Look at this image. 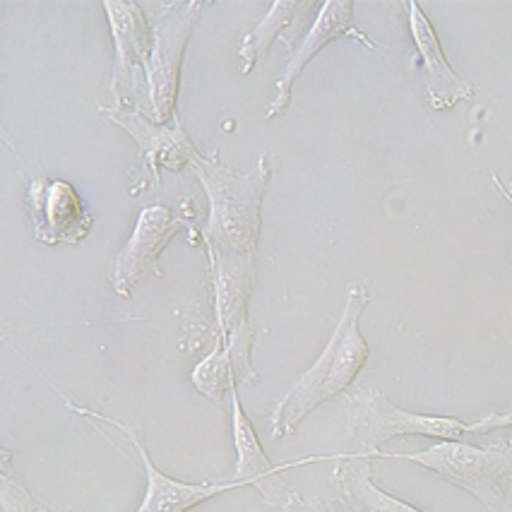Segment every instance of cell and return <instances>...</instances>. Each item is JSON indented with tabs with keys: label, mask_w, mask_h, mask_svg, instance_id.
<instances>
[{
	"label": "cell",
	"mask_w": 512,
	"mask_h": 512,
	"mask_svg": "<svg viewBox=\"0 0 512 512\" xmlns=\"http://www.w3.org/2000/svg\"><path fill=\"white\" fill-rule=\"evenodd\" d=\"M190 169L210 200L205 243L212 263L214 315L238 323L248 318L270 157L263 152L248 174H236L231 166L219 162L217 154H198Z\"/></svg>",
	"instance_id": "cell-1"
},
{
	"label": "cell",
	"mask_w": 512,
	"mask_h": 512,
	"mask_svg": "<svg viewBox=\"0 0 512 512\" xmlns=\"http://www.w3.org/2000/svg\"><path fill=\"white\" fill-rule=\"evenodd\" d=\"M366 306V284H351V289L347 291V303H344L335 330L327 339L323 354L315 359L313 366L272 407L270 424L272 436L277 440L294 436L299 431L301 421L313 409L347 392L349 385L356 380V375L363 371L368 356H371L368 342L359 330V320Z\"/></svg>",
	"instance_id": "cell-2"
},
{
	"label": "cell",
	"mask_w": 512,
	"mask_h": 512,
	"mask_svg": "<svg viewBox=\"0 0 512 512\" xmlns=\"http://www.w3.org/2000/svg\"><path fill=\"white\" fill-rule=\"evenodd\" d=\"M347 433L363 457H373L388 440L402 436H424L438 440H467L474 433H488L493 428L512 426V412L488 414L479 421L452 419V416L416 414L392 404L380 390L366 388L347 400Z\"/></svg>",
	"instance_id": "cell-3"
},
{
	"label": "cell",
	"mask_w": 512,
	"mask_h": 512,
	"mask_svg": "<svg viewBox=\"0 0 512 512\" xmlns=\"http://www.w3.org/2000/svg\"><path fill=\"white\" fill-rule=\"evenodd\" d=\"M373 457L419 464L472 493L491 512H512V440L486 448L467 440H440L421 452L378 450Z\"/></svg>",
	"instance_id": "cell-4"
},
{
	"label": "cell",
	"mask_w": 512,
	"mask_h": 512,
	"mask_svg": "<svg viewBox=\"0 0 512 512\" xmlns=\"http://www.w3.org/2000/svg\"><path fill=\"white\" fill-rule=\"evenodd\" d=\"M210 8L207 0H176L162 3L150 20L152 25V63L147 92H150V113L154 123H171L176 118L178 80H181L183 53L193 29L202 17V10Z\"/></svg>",
	"instance_id": "cell-5"
},
{
	"label": "cell",
	"mask_w": 512,
	"mask_h": 512,
	"mask_svg": "<svg viewBox=\"0 0 512 512\" xmlns=\"http://www.w3.org/2000/svg\"><path fill=\"white\" fill-rule=\"evenodd\" d=\"M106 17H109L113 46H116V70H113L111 89L116 101L121 99L123 85L128 82L135 94V111L142 97L145 116L150 113V80L152 63V25L142 13L140 3L133 0H104Z\"/></svg>",
	"instance_id": "cell-6"
},
{
	"label": "cell",
	"mask_w": 512,
	"mask_h": 512,
	"mask_svg": "<svg viewBox=\"0 0 512 512\" xmlns=\"http://www.w3.org/2000/svg\"><path fill=\"white\" fill-rule=\"evenodd\" d=\"M65 407H68L70 412L77 416H85V419H92V421H104V424L118 428V431H121L123 436L130 440V445H133L135 452H138L142 469H145V476H147L145 498H142L140 508L135 512H186L214 496H222V493H229V491H236V488L248 486V484H243V481H236V479L226 481V484H212V481H202V484H186V481L171 479V476L162 474V469L152 462L150 452H147V445H145V440H142L138 428L123 424V421H116L113 416L94 412V409L77 407V404H73L70 400H65Z\"/></svg>",
	"instance_id": "cell-7"
},
{
	"label": "cell",
	"mask_w": 512,
	"mask_h": 512,
	"mask_svg": "<svg viewBox=\"0 0 512 512\" xmlns=\"http://www.w3.org/2000/svg\"><path fill=\"white\" fill-rule=\"evenodd\" d=\"M178 214L166 205L145 207L135 219V229L121 253L111 263V287L121 299H130L147 277L159 275L157 263L166 243L186 229Z\"/></svg>",
	"instance_id": "cell-8"
},
{
	"label": "cell",
	"mask_w": 512,
	"mask_h": 512,
	"mask_svg": "<svg viewBox=\"0 0 512 512\" xmlns=\"http://www.w3.org/2000/svg\"><path fill=\"white\" fill-rule=\"evenodd\" d=\"M27 210L34 236L46 246H77L92 231L94 217L73 183L34 178L27 190Z\"/></svg>",
	"instance_id": "cell-9"
},
{
	"label": "cell",
	"mask_w": 512,
	"mask_h": 512,
	"mask_svg": "<svg viewBox=\"0 0 512 512\" xmlns=\"http://www.w3.org/2000/svg\"><path fill=\"white\" fill-rule=\"evenodd\" d=\"M229 395H231V433H234V448H236L234 479L258 488V493L263 496L265 505L282 510L291 500V496H294V491H291L287 481H284L279 474L287 472V469L301 467V464L327 462L332 460V455L301 457V460L296 462L279 464V467H275V464L267 460L263 445H260L258 433H255V426L250 424V419L246 416L241 397H238V388L231 390Z\"/></svg>",
	"instance_id": "cell-10"
},
{
	"label": "cell",
	"mask_w": 512,
	"mask_h": 512,
	"mask_svg": "<svg viewBox=\"0 0 512 512\" xmlns=\"http://www.w3.org/2000/svg\"><path fill=\"white\" fill-rule=\"evenodd\" d=\"M342 37H354L359 39L361 44L375 49L371 39L363 37L361 32H356L354 3H351V0H325V3L320 5L318 15H315L313 25L308 27L306 37H303L301 44L296 46V51L291 53L287 65H284V70L279 73L275 82V94H272L270 104H267L265 118H277L282 116V113H287L291 104V89L299 82L306 65L318 56L320 49H325L327 44H332V41Z\"/></svg>",
	"instance_id": "cell-11"
},
{
	"label": "cell",
	"mask_w": 512,
	"mask_h": 512,
	"mask_svg": "<svg viewBox=\"0 0 512 512\" xmlns=\"http://www.w3.org/2000/svg\"><path fill=\"white\" fill-rule=\"evenodd\" d=\"M101 116L111 121L123 133H128L140 147L142 164L154 174V183H159V171H183L193 166L198 159L193 140L188 138L186 128L174 118V123H154L145 113L133 109H121V106H101Z\"/></svg>",
	"instance_id": "cell-12"
},
{
	"label": "cell",
	"mask_w": 512,
	"mask_h": 512,
	"mask_svg": "<svg viewBox=\"0 0 512 512\" xmlns=\"http://www.w3.org/2000/svg\"><path fill=\"white\" fill-rule=\"evenodd\" d=\"M404 8H407L409 15V32H412L416 53L421 58V68H424L428 104L436 111H450L460 101H472L476 87L452 70L443 53V46H440L436 29L421 10V5L416 0H407Z\"/></svg>",
	"instance_id": "cell-13"
},
{
	"label": "cell",
	"mask_w": 512,
	"mask_h": 512,
	"mask_svg": "<svg viewBox=\"0 0 512 512\" xmlns=\"http://www.w3.org/2000/svg\"><path fill=\"white\" fill-rule=\"evenodd\" d=\"M315 3H301V0H275L267 10L263 20L258 22L238 46V70L241 75H250L270 51V46L277 39H284L291 53L296 51V37L301 34V20L306 10H311Z\"/></svg>",
	"instance_id": "cell-14"
},
{
	"label": "cell",
	"mask_w": 512,
	"mask_h": 512,
	"mask_svg": "<svg viewBox=\"0 0 512 512\" xmlns=\"http://www.w3.org/2000/svg\"><path fill=\"white\" fill-rule=\"evenodd\" d=\"M335 469H332V481L342 500L356 512H424L404 500L390 496L373 481L371 457L356 455H332Z\"/></svg>",
	"instance_id": "cell-15"
},
{
	"label": "cell",
	"mask_w": 512,
	"mask_h": 512,
	"mask_svg": "<svg viewBox=\"0 0 512 512\" xmlns=\"http://www.w3.org/2000/svg\"><path fill=\"white\" fill-rule=\"evenodd\" d=\"M190 383H193L195 390H198L200 395H205L207 400H212L214 404H222L226 392L238 388V373L231 347L217 342L212 354L205 356V359L193 368Z\"/></svg>",
	"instance_id": "cell-16"
},
{
	"label": "cell",
	"mask_w": 512,
	"mask_h": 512,
	"mask_svg": "<svg viewBox=\"0 0 512 512\" xmlns=\"http://www.w3.org/2000/svg\"><path fill=\"white\" fill-rule=\"evenodd\" d=\"M0 512H51L29 493L8 450L0 455Z\"/></svg>",
	"instance_id": "cell-17"
},
{
	"label": "cell",
	"mask_w": 512,
	"mask_h": 512,
	"mask_svg": "<svg viewBox=\"0 0 512 512\" xmlns=\"http://www.w3.org/2000/svg\"><path fill=\"white\" fill-rule=\"evenodd\" d=\"M282 512H337V510L335 505L325 503V500L320 498H306V496H299V493H294L289 503L282 508Z\"/></svg>",
	"instance_id": "cell-18"
},
{
	"label": "cell",
	"mask_w": 512,
	"mask_h": 512,
	"mask_svg": "<svg viewBox=\"0 0 512 512\" xmlns=\"http://www.w3.org/2000/svg\"><path fill=\"white\" fill-rule=\"evenodd\" d=\"M491 178H493V186L498 188V193L503 195V198L508 200V205L512 207V188L508 186V183H503V181H500V176H498V174H491Z\"/></svg>",
	"instance_id": "cell-19"
}]
</instances>
